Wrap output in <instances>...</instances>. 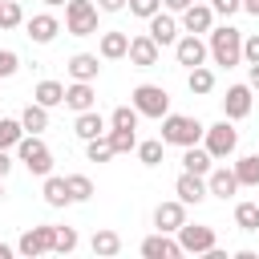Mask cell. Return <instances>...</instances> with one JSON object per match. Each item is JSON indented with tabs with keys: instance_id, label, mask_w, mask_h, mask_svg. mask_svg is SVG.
I'll use <instances>...</instances> for the list:
<instances>
[{
	"instance_id": "49",
	"label": "cell",
	"mask_w": 259,
	"mask_h": 259,
	"mask_svg": "<svg viewBox=\"0 0 259 259\" xmlns=\"http://www.w3.org/2000/svg\"><path fill=\"white\" fill-rule=\"evenodd\" d=\"M45 4H49V8H65L69 0H45Z\"/></svg>"
},
{
	"instance_id": "10",
	"label": "cell",
	"mask_w": 259,
	"mask_h": 259,
	"mask_svg": "<svg viewBox=\"0 0 259 259\" xmlns=\"http://www.w3.org/2000/svg\"><path fill=\"white\" fill-rule=\"evenodd\" d=\"M125 57H130V65H134V69H154V65H158V57H162V49L154 45V36H150V32H142V36H130Z\"/></svg>"
},
{
	"instance_id": "5",
	"label": "cell",
	"mask_w": 259,
	"mask_h": 259,
	"mask_svg": "<svg viewBox=\"0 0 259 259\" xmlns=\"http://www.w3.org/2000/svg\"><path fill=\"white\" fill-rule=\"evenodd\" d=\"M130 105L138 109V117H166L170 113V93L162 89V85H134V93H130Z\"/></svg>"
},
{
	"instance_id": "7",
	"label": "cell",
	"mask_w": 259,
	"mask_h": 259,
	"mask_svg": "<svg viewBox=\"0 0 259 259\" xmlns=\"http://www.w3.org/2000/svg\"><path fill=\"white\" fill-rule=\"evenodd\" d=\"M174 235H178L182 255H206L210 247H219V235H214V227H206V223H182Z\"/></svg>"
},
{
	"instance_id": "25",
	"label": "cell",
	"mask_w": 259,
	"mask_h": 259,
	"mask_svg": "<svg viewBox=\"0 0 259 259\" xmlns=\"http://www.w3.org/2000/svg\"><path fill=\"white\" fill-rule=\"evenodd\" d=\"M89 251H93V255H101V259H113V255L121 251V235H117V231H109V227H105V231H93Z\"/></svg>"
},
{
	"instance_id": "19",
	"label": "cell",
	"mask_w": 259,
	"mask_h": 259,
	"mask_svg": "<svg viewBox=\"0 0 259 259\" xmlns=\"http://www.w3.org/2000/svg\"><path fill=\"white\" fill-rule=\"evenodd\" d=\"M206 190L214 194V198H235V190H239V178H235V170H227V166H210V174H206Z\"/></svg>"
},
{
	"instance_id": "41",
	"label": "cell",
	"mask_w": 259,
	"mask_h": 259,
	"mask_svg": "<svg viewBox=\"0 0 259 259\" xmlns=\"http://www.w3.org/2000/svg\"><path fill=\"white\" fill-rule=\"evenodd\" d=\"M243 61H247V65H259V32L243 36Z\"/></svg>"
},
{
	"instance_id": "2",
	"label": "cell",
	"mask_w": 259,
	"mask_h": 259,
	"mask_svg": "<svg viewBox=\"0 0 259 259\" xmlns=\"http://www.w3.org/2000/svg\"><path fill=\"white\" fill-rule=\"evenodd\" d=\"M202 121L190 113H166L162 117V142L166 146H198L202 142Z\"/></svg>"
},
{
	"instance_id": "12",
	"label": "cell",
	"mask_w": 259,
	"mask_h": 259,
	"mask_svg": "<svg viewBox=\"0 0 259 259\" xmlns=\"http://www.w3.org/2000/svg\"><path fill=\"white\" fill-rule=\"evenodd\" d=\"M174 194H178V202H186V206H198L202 198H210V190H206V178H202V174H190V170H182V174H178V182H174Z\"/></svg>"
},
{
	"instance_id": "31",
	"label": "cell",
	"mask_w": 259,
	"mask_h": 259,
	"mask_svg": "<svg viewBox=\"0 0 259 259\" xmlns=\"http://www.w3.org/2000/svg\"><path fill=\"white\" fill-rule=\"evenodd\" d=\"M65 186H69L73 202H89L93 198V178L89 174H65Z\"/></svg>"
},
{
	"instance_id": "47",
	"label": "cell",
	"mask_w": 259,
	"mask_h": 259,
	"mask_svg": "<svg viewBox=\"0 0 259 259\" xmlns=\"http://www.w3.org/2000/svg\"><path fill=\"white\" fill-rule=\"evenodd\" d=\"M243 12H251V16H259V0H243Z\"/></svg>"
},
{
	"instance_id": "17",
	"label": "cell",
	"mask_w": 259,
	"mask_h": 259,
	"mask_svg": "<svg viewBox=\"0 0 259 259\" xmlns=\"http://www.w3.org/2000/svg\"><path fill=\"white\" fill-rule=\"evenodd\" d=\"M142 255H146V259H178L182 247H178V239H170L166 231H154V235L142 239Z\"/></svg>"
},
{
	"instance_id": "20",
	"label": "cell",
	"mask_w": 259,
	"mask_h": 259,
	"mask_svg": "<svg viewBox=\"0 0 259 259\" xmlns=\"http://www.w3.org/2000/svg\"><path fill=\"white\" fill-rule=\"evenodd\" d=\"M109 130V121L97 113V109H85V113H77V121H73V134L81 138V142H93V138H101Z\"/></svg>"
},
{
	"instance_id": "35",
	"label": "cell",
	"mask_w": 259,
	"mask_h": 259,
	"mask_svg": "<svg viewBox=\"0 0 259 259\" xmlns=\"http://www.w3.org/2000/svg\"><path fill=\"white\" fill-rule=\"evenodd\" d=\"M20 24H24V8H20L16 0H0V32L20 28Z\"/></svg>"
},
{
	"instance_id": "44",
	"label": "cell",
	"mask_w": 259,
	"mask_h": 259,
	"mask_svg": "<svg viewBox=\"0 0 259 259\" xmlns=\"http://www.w3.org/2000/svg\"><path fill=\"white\" fill-rule=\"evenodd\" d=\"M247 85L251 93H259V65H247Z\"/></svg>"
},
{
	"instance_id": "11",
	"label": "cell",
	"mask_w": 259,
	"mask_h": 259,
	"mask_svg": "<svg viewBox=\"0 0 259 259\" xmlns=\"http://www.w3.org/2000/svg\"><path fill=\"white\" fill-rule=\"evenodd\" d=\"M178 16H182V20H178L182 32H198V36H202V32L214 28V12H210V4H198V0H194V4H186Z\"/></svg>"
},
{
	"instance_id": "40",
	"label": "cell",
	"mask_w": 259,
	"mask_h": 259,
	"mask_svg": "<svg viewBox=\"0 0 259 259\" xmlns=\"http://www.w3.org/2000/svg\"><path fill=\"white\" fill-rule=\"evenodd\" d=\"M16 69H20V57H16L12 49H0V81H4V77H12Z\"/></svg>"
},
{
	"instance_id": "48",
	"label": "cell",
	"mask_w": 259,
	"mask_h": 259,
	"mask_svg": "<svg viewBox=\"0 0 259 259\" xmlns=\"http://www.w3.org/2000/svg\"><path fill=\"white\" fill-rule=\"evenodd\" d=\"M16 255V247H8V243H0V259H12Z\"/></svg>"
},
{
	"instance_id": "16",
	"label": "cell",
	"mask_w": 259,
	"mask_h": 259,
	"mask_svg": "<svg viewBox=\"0 0 259 259\" xmlns=\"http://www.w3.org/2000/svg\"><path fill=\"white\" fill-rule=\"evenodd\" d=\"M182 223H186V202L170 198V202H158V206H154V227H158V231L174 235Z\"/></svg>"
},
{
	"instance_id": "21",
	"label": "cell",
	"mask_w": 259,
	"mask_h": 259,
	"mask_svg": "<svg viewBox=\"0 0 259 259\" xmlns=\"http://www.w3.org/2000/svg\"><path fill=\"white\" fill-rule=\"evenodd\" d=\"M125 49H130V36H125V32H117V28L101 32V40H97V57H101V61H121V57H125Z\"/></svg>"
},
{
	"instance_id": "18",
	"label": "cell",
	"mask_w": 259,
	"mask_h": 259,
	"mask_svg": "<svg viewBox=\"0 0 259 259\" xmlns=\"http://www.w3.org/2000/svg\"><path fill=\"white\" fill-rule=\"evenodd\" d=\"M65 105H69L73 113L93 109V105H97V89H93V81H73V85H65Z\"/></svg>"
},
{
	"instance_id": "15",
	"label": "cell",
	"mask_w": 259,
	"mask_h": 259,
	"mask_svg": "<svg viewBox=\"0 0 259 259\" xmlns=\"http://www.w3.org/2000/svg\"><path fill=\"white\" fill-rule=\"evenodd\" d=\"M247 113H251V85H227V97H223V117L243 121Z\"/></svg>"
},
{
	"instance_id": "6",
	"label": "cell",
	"mask_w": 259,
	"mask_h": 259,
	"mask_svg": "<svg viewBox=\"0 0 259 259\" xmlns=\"http://www.w3.org/2000/svg\"><path fill=\"white\" fill-rule=\"evenodd\" d=\"M65 32L69 36H97V4L93 0H69L65 4Z\"/></svg>"
},
{
	"instance_id": "28",
	"label": "cell",
	"mask_w": 259,
	"mask_h": 259,
	"mask_svg": "<svg viewBox=\"0 0 259 259\" xmlns=\"http://www.w3.org/2000/svg\"><path fill=\"white\" fill-rule=\"evenodd\" d=\"M235 178H239V186H259V154H243V158H235Z\"/></svg>"
},
{
	"instance_id": "36",
	"label": "cell",
	"mask_w": 259,
	"mask_h": 259,
	"mask_svg": "<svg viewBox=\"0 0 259 259\" xmlns=\"http://www.w3.org/2000/svg\"><path fill=\"white\" fill-rule=\"evenodd\" d=\"M105 138H109V146H113V154H130L134 146H138V134L134 130H105Z\"/></svg>"
},
{
	"instance_id": "27",
	"label": "cell",
	"mask_w": 259,
	"mask_h": 259,
	"mask_svg": "<svg viewBox=\"0 0 259 259\" xmlns=\"http://www.w3.org/2000/svg\"><path fill=\"white\" fill-rule=\"evenodd\" d=\"M186 89H190L194 97H206V93L214 89V73H210L206 65H194V69H186Z\"/></svg>"
},
{
	"instance_id": "3",
	"label": "cell",
	"mask_w": 259,
	"mask_h": 259,
	"mask_svg": "<svg viewBox=\"0 0 259 259\" xmlns=\"http://www.w3.org/2000/svg\"><path fill=\"white\" fill-rule=\"evenodd\" d=\"M202 150H206L214 162L231 158V154L239 150V130H235V121H231V117H223V121L206 125V130H202Z\"/></svg>"
},
{
	"instance_id": "14",
	"label": "cell",
	"mask_w": 259,
	"mask_h": 259,
	"mask_svg": "<svg viewBox=\"0 0 259 259\" xmlns=\"http://www.w3.org/2000/svg\"><path fill=\"white\" fill-rule=\"evenodd\" d=\"M146 24H150L146 32L154 36V45H158V49H166V45H174V40L182 36V32H178V20H174V12H162V8H158V12H154Z\"/></svg>"
},
{
	"instance_id": "26",
	"label": "cell",
	"mask_w": 259,
	"mask_h": 259,
	"mask_svg": "<svg viewBox=\"0 0 259 259\" xmlns=\"http://www.w3.org/2000/svg\"><path fill=\"white\" fill-rule=\"evenodd\" d=\"M32 101L45 105V109H57V105H65V85L61 81H40L32 89Z\"/></svg>"
},
{
	"instance_id": "22",
	"label": "cell",
	"mask_w": 259,
	"mask_h": 259,
	"mask_svg": "<svg viewBox=\"0 0 259 259\" xmlns=\"http://www.w3.org/2000/svg\"><path fill=\"white\" fill-rule=\"evenodd\" d=\"M65 69H69V77H73V81H97V73H101L97 53H73Z\"/></svg>"
},
{
	"instance_id": "8",
	"label": "cell",
	"mask_w": 259,
	"mask_h": 259,
	"mask_svg": "<svg viewBox=\"0 0 259 259\" xmlns=\"http://www.w3.org/2000/svg\"><path fill=\"white\" fill-rule=\"evenodd\" d=\"M53 223H40V227H28L20 239H16V255H24V259H40V255H49L53 251Z\"/></svg>"
},
{
	"instance_id": "30",
	"label": "cell",
	"mask_w": 259,
	"mask_h": 259,
	"mask_svg": "<svg viewBox=\"0 0 259 259\" xmlns=\"http://www.w3.org/2000/svg\"><path fill=\"white\" fill-rule=\"evenodd\" d=\"M134 154H138V162H142V166H162V154H166V142H162V138H150V142H138V146H134Z\"/></svg>"
},
{
	"instance_id": "39",
	"label": "cell",
	"mask_w": 259,
	"mask_h": 259,
	"mask_svg": "<svg viewBox=\"0 0 259 259\" xmlns=\"http://www.w3.org/2000/svg\"><path fill=\"white\" fill-rule=\"evenodd\" d=\"M125 8H130L134 16H142V20H150V16L162 8V0H125Z\"/></svg>"
},
{
	"instance_id": "37",
	"label": "cell",
	"mask_w": 259,
	"mask_h": 259,
	"mask_svg": "<svg viewBox=\"0 0 259 259\" xmlns=\"http://www.w3.org/2000/svg\"><path fill=\"white\" fill-rule=\"evenodd\" d=\"M109 125H113V130H138V109H134V105H117V109L109 113Z\"/></svg>"
},
{
	"instance_id": "42",
	"label": "cell",
	"mask_w": 259,
	"mask_h": 259,
	"mask_svg": "<svg viewBox=\"0 0 259 259\" xmlns=\"http://www.w3.org/2000/svg\"><path fill=\"white\" fill-rule=\"evenodd\" d=\"M243 8V0H210V12L214 16H235Z\"/></svg>"
},
{
	"instance_id": "33",
	"label": "cell",
	"mask_w": 259,
	"mask_h": 259,
	"mask_svg": "<svg viewBox=\"0 0 259 259\" xmlns=\"http://www.w3.org/2000/svg\"><path fill=\"white\" fill-rule=\"evenodd\" d=\"M77 243H81V239H77L73 227H57V231H53V255H73Z\"/></svg>"
},
{
	"instance_id": "1",
	"label": "cell",
	"mask_w": 259,
	"mask_h": 259,
	"mask_svg": "<svg viewBox=\"0 0 259 259\" xmlns=\"http://www.w3.org/2000/svg\"><path fill=\"white\" fill-rule=\"evenodd\" d=\"M206 53H210V61H214V65H223V69L243 65V32H239L235 24H219V28H210Z\"/></svg>"
},
{
	"instance_id": "24",
	"label": "cell",
	"mask_w": 259,
	"mask_h": 259,
	"mask_svg": "<svg viewBox=\"0 0 259 259\" xmlns=\"http://www.w3.org/2000/svg\"><path fill=\"white\" fill-rule=\"evenodd\" d=\"M210 166H214V158L202 150V146H182V170H190V174H210Z\"/></svg>"
},
{
	"instance_id": "4",
	"label": "cell",
	"mask_w": 259,
	"mask_h": 259,
	"mask_svg": "<svg viewBox=\"0 0 259 259\" xmlns=\"http://www.w3.org/2000/svg\"><path fill=\"white\" fill-rule=\"evenodd\" d=\"M16 162H24L28 174H36V178L53 174V150L45 146L40 134H24V138L16 142Z\"/></svg>"
},
{
	"instance_id": "13",
	"label": "cell",
	"mask_w": 259,
	"mask_h": 259,
	"mask_svg": "<svg viewBox=\"0 0 259 259\" xmlns=\"http://www.w3.org/2000/svg\"><path fill=\"white\" fill-rule=\"evenodd\" d=\"M24 28H28V40H32V45H53L57 32H61V20H57L53 12H36V16L24 20Z\"/></svg>"
},
{
	"instance_id": "43",
	"label": "cell",
	"mask_w": 259,
	"mask_h": 259,
	"mask_svg": "<svg viewBox=\"0 0 259 259\" xmlns=\"http://www.w3.org/2000/svg\"><path fill=\"white\" fill-rule=\"evenodd\" d=\"M125 0H97V12H121Z\"/></svg>"
},
{
	"instance_id": "50",
	"label": "cell",
	"mask_w": 259,
	"mask_h": 259,
	"mask_svg": "<svg viewBox=\"0 0 259 259\" xmlns=\"http://www.w3.org/2000/svg\"><path fill=\"white\" fill-rule=\"evenodd\" d=\"M0 202H4V178H0Z\"/></svg>"
},
{
	"instance_id": "23",
	"label": "cell",
	"mask_w": 259,
	"mask_h": 259,
	"mask_svg": "<svg viewBox=\"0 0 259 259\" xmlns=\"http://www.w3.org/2000/svg\"><path fill=\"white\" fill-rule=\"evenodd\" d=\"M40 194H45V202H49L53 210H61V206H69V202H73V198H69V186H65V178H61V174H45Z\"/></svg>"
},
{
	"instance_id": "38",
	"label": "cell",
	"mask_w": 259,
	"mask_h": 259,
	"mask_svg": "<svg viewBox=\"0 0 259 259\" xmlns=\"http://www.w3.org/2000/svg\"><path fill=\"white\" fill-rule=\"evenodd\" d=\"M85 158H89V162H109V158H113V146H109V138L101 134V138L85 142Z\"/></svg>"
},
{
	"instance_id": "45",
	"label": "cell",
	"mask_w": 259,
	"mask_h": 259,
	"mask_svg": "<svg viewBox=\"0 0 259 259\" xmlns=\"http://www.w3.org/2000/svg\"><path fill=\"white\" fill-rule=\"evenodd\" d=\"M186 4H194V0H162V8H166V12H182Z\"/></svg>"
},
{
	"instance_id": "29",
	"label": "cell",
	"mask_w": 259,
	"mask_h": 259,
	"mask_svg": "<svg viewBox=\"0 0 259 259\" xmlns=\"http://www.w3.org/2000/svg\"><path fill=\"white\" fill-rule=\"evenodd\" d=\"M20 125H24V134H45L49 130V109L45 105H24V113H20Z\"/></svg>"
},
{
	"instance_id": "46",
	"label": "cell",
	"mask_w": 259,
	"mask_h": 259,
	"mask_svg": "<svg viewBox=\"0 0 259 259\" xmlns=\"http://www.w3.org/2000/svg\"><path fill=\"white\" fill-rule=\"evenodd\" d=\"M8 170H12V154L0 150V178H8Z\"/></svg>"
},
{
	"instance_id": "34",
	"label": "cell",
	"mask_w": 259,
	"mask_h": 259,
	"mask_svg": "<svg viewBox=\"0 0 259 259\" xmlns=\"http://www.w3.org/2000/svg\"><path fill=\"white\" fill-rule=\"evenodd\" d=\"M235 227L239 231H259V202H239L235 206Z\"/></svg>"
},
{
	"instance_id": "9",
	"label": "cell",
	"mask_w": 259,
	"mask_h": 259,
	"mask_svg": "<svg viewBox=\"0 0 259 259\" xmlns=\"http://www.w3.org/2000/svg\"><path fill=\"white\" fill-rule=\"evenodd\" d=\"M206 40L198 36V32H182L178 40H174V61L182 65V69H194V65H206Z\"/></svg>"
},
{
	"instance_id": "32",
	"label": "cell",
	"mask_w": 259,
	"mask_h": 259,
	"mask_svg": "<svg viewBox=\"0 0 259 259\" xmlns=\"http://www.w3.org/2000/svg\"><path fill=\"white\" fill-rule=\"evenodd\" d=\"M24 138L20 117H0V150H16V142Z\"/></svg>"
}]
</instances>
